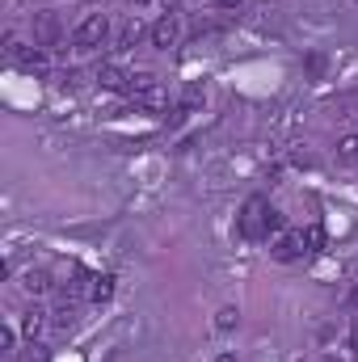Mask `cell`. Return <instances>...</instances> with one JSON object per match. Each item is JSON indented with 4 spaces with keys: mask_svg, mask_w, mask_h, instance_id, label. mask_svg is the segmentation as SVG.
I'll return each mask as SVG.
<instances>
[{
    "mask_svg": "<svg viewBox=\"0 0 358 362\" xmlns=\"http://www.w3.org/2000/svg\"><path fill=\"white\" fill-rule=\"evenodd\" d=\"M215 362H236V354H219Z\"/></svg>",
    "mask_w": 358,
    "mask_h": 362,
    "instance_id": "22",
    "label": "cell"
},
{
    "mask_svg": "<svg viewBox=\"0 0 358 362\" xmlns=\"http://www.w3.org/2000/svg\"><path fill=\"white\" fill-rule=\"evenodd\" d=\"M21 287H25L30 295H46V291H51V274H46V270H30Z\"/></svg>",
    "mask_w": 358,
    "mask_h": 362,
    "instance_id": "11",
    "label": "cell"
},
{
    "mask_svg": "<svg viewBox=\"0 0 358 362\" xmlns=\"http://www.w3.org/2000/svg\"><path fill=\"white\" fill-rule=\"evenodd\" d=\"M106 34H110V17H106V13H89V17L72 30V46H76V51H93V46L106 42Z\"/></svg>",
    "mask_w": 358,
    "mask_h": 362,
    "instance_id": "2",
    "label": "cell"
},
{
    "mask_svg": "<svg viewBox=\"0 0 358 362\" xmlns=\"http://www.w3.org/2000/svg\"><path fill=\"white\" fill-rule=\"evenodd\" d=\"M131 80H135V76H131L127 67H118V63H101V67H97V84L110 89V93H131Z\"/></svg>",
    "mask_w": 358,
    "mask_h": 362,
    "instance_id": "5",
    "label": "cell"
},
{
    "mask_svg": "<svg viewBox=\"0 0 358 362\" xmlns=\"http://www.w3.org/2000/svg\"><path fill=\"white\" fill-rule=\"evenodd\" d=\"M350 354H354V358H358V321H354V325H350Z\"/></svg>",
    "mask_w": 358,
    "mask_h": 362,
    "instance_id": "21",
    "label": "cell"
},
{
    "mask_svg": "<svg viewBox=\"0 0 358 362\" xmlns=\"http://www.w3.org/2000/svg\"><path fill=\"white\" fill-rule=\"evenodd\" d=\"M89 299H93V304H110V299H114V274L89 278Z\"/></svg>",
    "mask_w": 358,
    "mask_h": 362,
    "instance_id": "8",
    "label": "cell"
},
{
    "mask_svg": "<svg viewBox=\"0 0 358 362\" xmlns=\"http://www.w3.org/2000/svg\"><path fill=\"white\" fill-rule=\"evenodd\" d=\"M72 321H76V304L68 299V304L55 312V329H72Z\"/></svg>",
    "mask_w": 358,
    "mask_h": 362,
    "instance_id": "16",
    "label": "cell"
},
{
    "mask_svg": "<svg viewBox=\"0 0 358 362\" xmlns=\"http://www.w3.org/2000/svg\"><path fill=\"white\" fill-rule=\"evenodd\" d=\"M59 34H63V21L55 13H38L34 17V46H55Z\"/></svg>",
    "mask_w": 358,
    "mask_h": 362,
    "instance_id": "4",
    "label": "cell"
},
{
    "mask_svg": "<svg viewBox=\"0 0 358 362\" xmlns=\"http://www.w3.org/2000/svg\"><path fill=\"white\" fill-rule=\"evenodd\" d=\"M338 152H342V156H358V135L342 139V143H338Z\"/></svg>",
    "mask_w": 358,
    "mask_h": 362,
    "instance_id": "18",
    "label": "cell"
},
{
    "mask_svg": "<svg viewBox=\"0 0 358 362\" xmlns=\"http://www.w3.org/2000/svg\"><path fill=\"white\" fill-rule=\"evenodd\" d=\"M308 249H304V232H283L279 236V245H274V261H295V257H304Z\"/></svg>",
    "mask_w": 358,
    "mask_h": 362,
    "instance_id": "7",
    "label": "cell"
},
{
    "mask_svg": "<svg viewBox=\"0 0 358 362\" xmlns=\"http://www.w3.org/2000/svg\"><path fill=\"white\" fill-rule=\"evenodd\" d=\"M42 325H46V312H42V308H25V312H21V329H25L30 342L42 333Z\"/></svg>",
    "mask_w": 358,
    "mask_h": 362,
    "instance_id": "9",
    "label": "cell"
},
{
    "mask_svg": "<svg viewBox=\"0 0 358 362\" xmlns=\"http://www.w3.org/2000/svg\"><path fill=\"white\" fill-rule=\"evenodd\" d=\"M139 38H143V25H139V17H131V21L118 30V46H122V51H131Z\"/></svg>",
    "mask_w": 358,
    "mask_h": 362,
    "instance_id": "10",
    "label": "cell"
},
{
    "mask_svg": "<svg viewBox=\"0 0 358 362\" xmlns=\"http://www.w3.org/2000/svg\"><path fill=\"white\" fill-rule=\"evenodd\" d=\"M224 4H241V0H224Z\"/></svg>",
    "mask_w": 358,
    "mask_h": 362,
    "instance_id": "24",
    "label": "cell"
},
{
    "mask_svg": "<svg viewBox=\"0 0 358 362\" xmlns=\"http://www.w3.org/2000/svg\"><path fill=\"white\" fill-rule=\"evenodd\" d=\"M350 304H354V308H358V287H354V291H350Z\"/></svg>",
    "mask_w": 358,
    "mask_h": 362,
    "instance_id": "23",
    "label": "cell"
},
{
    "mask_svg": "<svg viewBox=\"0 0 358 362\" xmlns=\"http://www.w3.org/2000/svg\"><path fill=\"white\" fill-rule=\"evenodd\" d=\"M131 97H135V101H143V105H152V110H160V105H165V89H160V84H156V76H148V72L131 80Z\"/></svg>",
    "mask_w": 358,
    "mask_h": 362,
    "instance_id": "3",
    "label": "cell"
},
{
    "mask_svg": "<svg viewBox=\"0 0 358 362\" xmlns=\"http://www.w3.org/2000/svg\"><path fill=\"white\" fill-rule=\"evenodd\" d=\"M21 362H46V350H42V346H34V342H30V354H25V358Z\"/></svg>",
    "mask_w": 358,
    "mask_h": 362,
    "instance_id": "20",
    "label": "cell"
},
{
    "mask_svg": "<svg viewBox=\"0 0 358 362\" xmlns=\"http://www.w3.org/2000/svg\"><path fill=\"white\" fill-rule=\"evenodd\" d=\"M304 249H308V253H321V249H325V228H321V224L304 228Z\"/></svg>",
    "mask_w": 358,
    "mask_h": 362,
    "instance_id": "12",
    "label": "cell"
},
{
    "mask_svg": "<svg viewBox=\"0 0 358 362\" xmlns=\"http://www.w3.org/2000/svg\"><path fill=\"white\" fill-rule=\"evenodd\" d=\"M270 215H274V207L262 194H249L245 207H241V215H236V232L245 240H266L270 236Z\"/></svg>",
    "mask_w": 358,
    "mask_h": 362,
    "instance_id": "1",
    "label": "cell"
},
{
    "mask_svg": "<svg viewBox=\"0 0 358 362\" xmlns=\"http://www.w3.org/2000/svg\"><path fill=\"white\" fill-rule=\"evenodd\" d=\"M13 342H17V333L4 325V329H0V350H4V354H13Z\"/></svg>",
    "mask_w": 358,
    "mask_h": 362,
    "instance_id": "17",
    "label": "cell"
},
{
    "mask_svg": "<svg viewBox=\"0 0 358 362\" xmlns=\"http://www.w3.org/2000/svg\"><path fill=\"white\" fill-rule=\"evenodd\" d=\"M308 72L321 76V72H325V55H308Z\"/></svg>",
    "mask_w": 358,
    "mask_h": 362,
    "instance_id": "19",
    "label": "cell"
},
{
    "mask_svg": "<svg viewBox=\"0 0 358 362\" xmlns=\"http://www.w3.org/2000/svg\"><path fill=\"white\" fill-rule=\"evenodd\" d=\"M203 101H207V93H203V84H186V89H181V105H186V110H198Z\"/></svg>",
    "mask_w": 358,
    "mask_h": 362,
    "instance_id": "14",
    "label": "cell"
},
{
    "mask_svg": "<svg viewBox=\"0 0 358 362\" xmlns=\"http://www.w3.org/2000/svg\"><path fill=\"white\" fill-rule=\"evenodd\" d=\"M177 38H181V25H177V17H173V13L156 17V25H152V46L169 51V46H177Z\"/></svg>",
    "mask_w": 358,
    "mask_h": 362,
    "instance_id": "6",
    "label": "cell"
},
{
    "mask_svg": "<svg viewBox=\"0 0 358 362\" xmlns=\"http://www.w3.org/2000/svg\"><path fill=\"white\" fill-rule=\"evenodd\" d=\"M241 325V308H219V316H215V329L219 333H232Z\"/></svg>",
    "mask_w": 358,
    "mask_h": 362,
    "instance_id": "13",
    "label": "cell"
},
{
    "mask_svg": "<svg viewBox=\"0 0 358 362\" xmlns=\"http://www.w3.org/2000/svg\"><path fill=\"white\" fill-rule=\"evenodd\" d=\"M17 63H21L25 72H46V55H42V51H25Z\"/></svg>",
    "mask_w": 358,
    "mask_h": 362,
    "instance_id": "15",
    "label": "cell"
}]
</instances>
